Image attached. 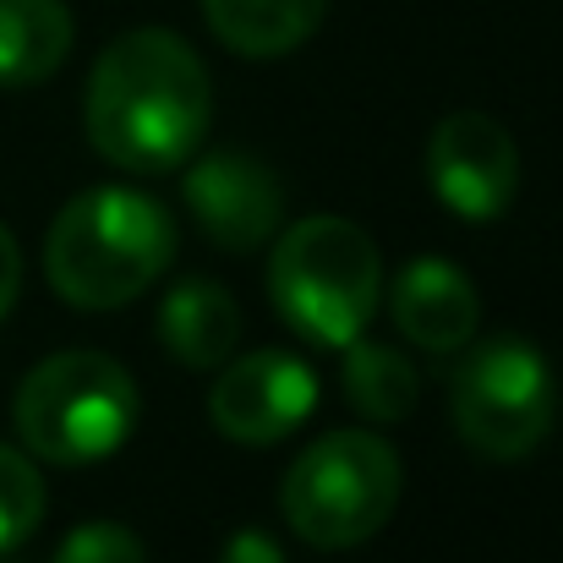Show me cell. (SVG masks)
Wrapping results in <instances>:
<instances>
[{
  "label": "cell",
  "instance_id": "cell-12",
  "mask_svg": "<svg viewBox=\"0 0 563 563\" xmlns=\"http://www.w3.org/2000/svg\"><path fill=\"white\" fill-rule=\"evenodd\" d=\"M77 22L66 0H0V88L49 82L71 55Z\"/></svg>",
  "mask_w": 563,
  "mask_h": 563
},
{
  "label": "cell",
  "instance_id": "cell-7",
  "mask_svg": "<svg viewBox=\"0 0 563 563\" xmlns=\"http://www.w3.org/2000/svg\"><path fill=\"white\" fill-rule=\"evenodd\" d=\"M427 187L432 197L471 224L504 219L520 191V148L504 121L487 110H454L432 126L427 143Z\"/></svg>",
  "mask_w": 563,
  "mask_h": 563
},
{
  "label": "cell",
  "instance_id": "cell-16",
  "mask_svg": "<svg viewBox=\"0 0 563 563\" xmlns=\"http://www.w3.org/2000/svg\"><path fill=\"white\" fill-rule=\"evenodd\" d=\"M55 563H148V548L137 531H126L115 520H93V526H77L55 548Z\"/></svg>",
  "mask_w": 563,
  "mask_h": 563
},
{
  "label": "cell",
  "instance_id": "cell-18",
  "mask_svg": "<svg viewBox=\"0 0 563 563\" xmlns=\"http://www.w3.org/2000/svg\"><path fill=\"white\" fill-rule=\"evenodd\" d=\"M16 290H22V252H16V235L0 224V323L11 318Z\"/></svg>",
  "mask_w": 563,
  "mask_h": 563
},
{
  "label": "cell",
  "instance_id": "cell-10",
  "mask_svg": "<svg viewBox=\"0 0 563 563\" xmlns=\"http://www.w3.org/2000/svg\"><path fill=\"white\" fill-rule=\"evenodd\" d=\"M388 318L410 345L449 356V351H465L476 340L482 301H476V285L465 268H454L443 257H416L388 285Z\"/></svg>",
  "mask_w": 563,
  "mask_h": 563
},
{
  "label": "cell",
  "instance_id": "cell-3",
  "mask_svg": "<svg viewBox=\"0 0 563 563\" xmlns=\"http://www.w3.org/2000/svg\"><path fill=\"white\" fill-rule=\"evenodd\" d=\"M268 296L274 312L312 345L345 351L367 334L383 301V257L373 235L351 219L312 213L274 241L268 257Z\"/></svg>",
  "mask_w": 563,
  "mask_h": 563
},
{
  "label": "cell",
  "instance_id": "cell-8",
  "mask_svg": "<svg viewBox=\"0 0 563 563\" xmlns=\"http://www.w3.org/2000/svg\"><path fill=\"white\" fill-rule=\"evenodd\" d=\"M318 410V377L290 351H252L224 362L208 388V421L246 449L290 438Z\"/></svg>",
  "mask_w": 563,
  "mask_h": 563
},
{
  "label": "cell",
  "instance_id": "cell-1",
  "mask_svg": "<svg viewBox=\"0 0 563 563\" xmlns=\"http://www.w3.org/2000/svg\"><path fill=\"white\" fill-rule=\"evenodd\" d=\"M213 110L208 66L181 33L170 27H132L88 71V143L99 159L132 176H165L202 148Z\"/></svg>",
  "mask_w": 563,
  "mask_h": 563
},
{
  "label": "cell",
  "instance_id": "cell-2",
  "mask_svg": "<svg viewBox=\"0 0 563 563\" xmlns=\"http://www.w3.org/2000/svg\"><path fill=\"white\" fill-rule=\"evenodd\" d=\"M176 257V219L132 187L71 197L44 235V279L66 307L115 312L137 301Z\"/></svg>",
  "mask_w": 563,
  "mask_h": 563
},
{
  "label": "cell",
  "instance_id": "cell-4",
  "mask_svg": "<svg viewBox=\"0 0 563 563\" xmlns=\"http://www.w3.org/2000/svg\"><path fill=\"white\" fill-rule=\"evenodd\" d=\"M143 416L132 373L104 351H60L16 383L11 421L33 460L44 465H99L110 460Z\"/></svg>",
  "mask_w": 563,
  "mask_h": 563
},
{
  "label": "cell",
  "instance_id": "cell-13",
  "mask_svg": "<svg viewBox=\"0 0 563 563\" xmlns=\"http://www.w3.org/2000/svg\"><path fill=\"white\" fill-rule=\"evenodd\" d=\"M329 0H202L213 38L246 60H274L307 44L323 22Z\"/></svg>",
  "mask_w": 563,
  "mask_h": 563
},
{
  "label": "cell",
  "instance_id": "cell-17",
  "mask_svg": "<svg viewBox=\"0 0 563 563\" xmlns=\"http://www.w3.org/2000/svg\"><path fill=\"white\" fill-rule=\"evenodd\" d=\"M219 563H285V548H279V542H274L268 531L246 526V531H235V537L224 542Z\"/></svg>",
  "mask_w": 563,
  "mask_h": 563
},
{
  "label": "cell",
  "instance_id": "cell-19",
  "mask_svg": "<svg viewBox=\"0 0 563 563\" xmlns=\"http://www.w3.org/2000/svg\"><path fill=\"white\" fill-rule=\"evenodd\" d=\"M0 563H5V559H0Z\"/></svg>",
  "mask_w": 563,
  "mask_h": 563
},
{
  "label": "cell",
  "instance_id": "cell-6",
  "mask_svg": "<svg viewBox=\"0 0 563 563\" xmlns=\"http://www.w3.org/2000/svg\"><path fill=\"white\" fill-rule=\"evenodd\" d=\"M449 416L465 449H476L482 460L515 465L537 454L559 416V383L548 356L520 334L471 340L465 362L449 377Z\"/></svg>",
  "mask_w": 563,
  "mask_h": 563
},
{
  "label": "cell",
  "instance_id": "cell-14",
  "mask_svg": "<svg viewBox=\"0 0 563 563\" xmlns=\"http://www.w3.org/2000/svg\"><path fill=\"white\" fill-rule=\"evenodd\" d=\"M345 399L356 416H367L377 427H394L416 410V367L394 351V345H377V340H351L345 345Z\"/></svg>",
  "mask_w": 563,
  "mask_h": 563
},
{
  "label": "cell",
  "instance_id": "cell-11",
  "mask_svg": "<svg viewBox=\"0 0 563 563\" xmlns=\"http://www.w3.org/2000/svg\"><path fill=\"white\" fill-rule=\"evenodd\" d=\"M159 340L191 373H219L241 345V307L213 279H181L159 301Z\"/></svg>",
  "mask_w": 563,
  "mask_h": 563
},
{
  "label": "cell",
  "instance_id": "cell-5",
  "mask_svg": "<svg viewBox=\"0 0 563 563\" xmlns=\"http://www.w3.org/2000/svg\"><path fill=\"white\" fill-rule=\"evenodd\" d=\"M399 504V454L367 427L323 432L279 482V509L307 548H362Z\"/></svg>",
  "mask_w": 563,
  "mask_h": 563
},
{
  "label": "cell",
  "instance_id": "cell-15",
  "mask_svg": "<svg viewBox=\"0 0 563 563\" xmlns=\"http://www.w3.org/2000/svg\"><path fill=\"white\" fill-rule=\"evenodd\" d=\"M44 520V476L33 454L0 443V553H16Z\"/></svg>",
  "mask_w": 563,
  "mask_h": 563
},
{
  "label": "cell",
  "instance_id": "cell-9",
  "mask_svg": "<svg viewBox=\"0 0 563 563\" xmlns=\"http://www.w3.org/2000/svg\"><path fill=\"white\" fill-rule=\"evenodd\" d=\"M187 208L197 219V230L219 246V252H257L279 235V219H285V187L279 176L241 154V148H219V154H202L187 170Z\"/></svg>",
  "mask_w": 563,
  "mask_h": 563
}]
</instances>
